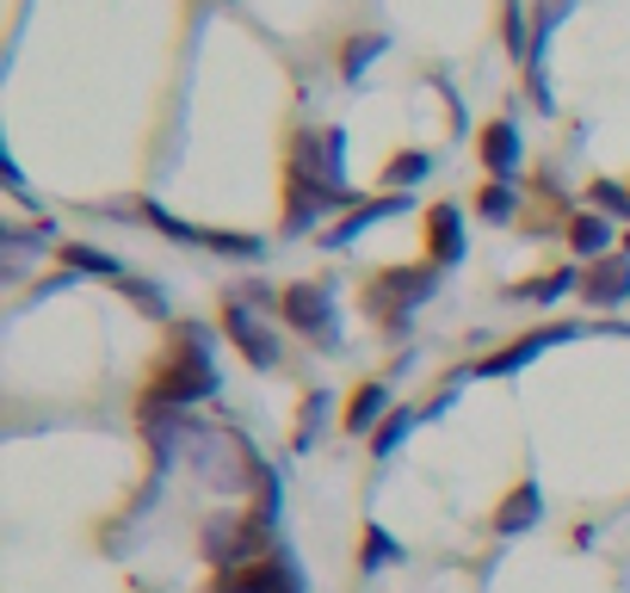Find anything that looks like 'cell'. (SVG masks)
I'll list each match as a JSON object with an SVG mask.
<instances>
[{
  "label": "cell",
  "mask_w": 630,
  "mask_h": 593,
  "mask_svg": "<svg viewBox=\"0 0 630 593\" xmlns=\"http://www.w3.org/2000/svg\"><path fill=\"white\" fill-rule=\"evenodd\" d=\"M537 519H544V495H537V483H513V495L495 507V531L501 538H520V531H532Z\"/></svg>",
  "instance_id": "8992f818"
},
{
  "label": "cell",
  "mask_w": 630,
  "mask_h": 593,
  "mask_svg": "<svg viewBox=\"0 0 630 593\" xmlns=\"http://www.w3.org/2000/svg\"><path fill=\"white\" fill-rule=\"evenodd\" d=\"M482 161H489L495 180H513V168H520V130H513V125H489V130H482Z\"/></svg>",
  "instance_id": "30bf717a"
},
{
  "label": "cell",
  "mask_w": 630,
  "mask_h": 593,
  "mask_svg": "<svg viewBox=\"0 0 630 593\" xmlns=\"http://www.w3.org/2000/svg\"><path fill=\"white\" fill-rule=\"evenodd\" d=\"M426 272L421 266H402V272H378V291H371V310L383 315V322H402V315L414 310V303H426Z\"/></svg>",
  "instance_id": "277c9868"
},
{
  "label": "cell",
  "mask_w": 630,
  "mask_h": 593,
  "mask_svg": "<svg viewBox=\"0 0 630 593\" xmlns=\"http://www.w3.org/2000/svg\"><path fill=\"white\" fill-rule=\"evenodd\" d=\"M409 427H414V414H409V408H395L390 421L378 427V439H371V452H378V457H390L395 445H402V439H409Z\"/></svg>",
  "instance_id": "9a60e30c"
},
{
  "label": "cell",
  "mask_w": 630,
  "mask_h": 593,
  "mask_svg": "<svg viewBox=\"0 0 630 593\" xmlns=\"http://www.w3.org/2000/svg\"><path fill=\"white\" fill-rule=\"evenodd\" d=\"M587 303H594V310H612V303H624L630 296V260H612V254H606V260H594L587 266Z\"/></svg>",
  "instance_id": "ba28073f"
},
{
  "label": "cell",
  "mask_w": 630,
  "mask_h": 593,
  "mask_svg": "<svg viewBox=\"0 0 630 593\" xmlns=\"http://www.w3.org/2000/svg\"><path fill=\"white\" fill-rule=\"evenodd\" d=\"M421 173H426V155H402V161H390L383 180H390V186H409V180H421Z\"/></svg>",
  "instance_id": "44dd1931"
},
{
  "label": "cell",
  "mask_w": 630,
  "mask_h": 593,
  "mask_svg": "<svg viewBox=\"0 0 630 593\" xmlns=\"http://www.w3.org/2000/svg\"><path fill=\"white\" fill-rule=\"evenodd\" d=\"M118 284H124V291H130V303H142V310L155 315V322H161V315H167V303H161V296L149 291V284H142V279H118Z\"/></svg>",
  "instance_id": "7402d4cb"
},
{
  "label": "cell",
  "mask_w": 630,
  "mask_h": 593,
  "mask_svg": "<svg viewBox=\"0 0 630 593\" xmlns=\"http://www.w3.org/2000/svg\"><path fill=\"white\" fill-rule=\"evenodd\" d=\"M63 260L75 266V272H99V279H124L111 254H99V248H80V241H68V248H63Z\"/></svg>",
  "instance_id": "5bb4252c"
},
{
  "label": "cell",
  "mask_w": 630,
  "mask_h": 593,
  "mask_svg": "<svg viewBox=\"0 0 630 593\" xmlns=\"http://www.w3.org/2000/svg\"><path fill=\"white\" fill-rule=\"evenodd\" d=\"M383 562H402V550L390 545L383 526H365V569H383Z\"/></svg>",
  "instance_id": "e0dca14e"
},
{
  "label": "cell",
  "mask_w": 630,
  "mask_h": 593,
  "mask_svg": "<svg viewBox=\"0 0 630 593\" xmlns=\"http://www.w3.org/2000/svg\"><path fill=\"white\" fill-rule=\"evenodd\" d=\"M568 241H575V254H587V260H606L612 223H606V217H575V223H568Z\"/></svg>",
  "instance_id": "4fadbf2b"
},
{
  "label": "cell",
  "mask_w": 630,
  "mask_h": 593,
  "mask_svg": "<svg viewBox=\"0 0 630 593\" xmlns=\"http://www.w3.org/2000/svg\"><path fill=\"white\" fill-rule=\"evenodd\" d=\"M507 50H513V56H525V19H520V7H507Z\"/></svg>",
  "instance_id": "cb8c5ba5"
},
{
  "label": "cell",
  "mask_w": 630,
  "mask_h": 593,
  "mask_svg": "<svg viewBox=\"0 0 630 593\" xmlns=\"http://www.w3.org/2000/svg\"><path fill=\"white\" fill-rule=\"evenodd\" d=\"M390 211H402V198H371V204H359V211H352L334 235H322V241H328V248H347V241H359V229H371V223L390 217Z\"/></svg>",
  "instance_id": "8fae6325"
},
{
  "label": "cell",
  "mask_w": 630,
  "mask_h": 593,
  "mask_svg": "<svg viewBox=\"0 0 630 593\" xmlns=\"http://www.w3.org/2000/svg\"><path fill=\"white\" fill-rule=\"evenodd\" d=\"M210 593H297V575L284 557H253V562H236L210 581Z\"/></svg>",
  "instance_id": "3957f363"
},
{
  "label": "cell",
  "mask_w": 630,
  "mask_h": 593,
  "mask_svg": "<svg viewBox=\"0 0 630 593\" xmlns=\"http://www.w3.org/2000/svg\"><path fill=\"white\" fill-rule=\"evenodd\" d=\"M222 328H229V341L241 346V359H248L253 371H272V365H279V346H272V334L260 328V322H253L241 303H229V310H222Z\"/></svg>",
  "instance_id": "5b68a950"
},
{
  "label": "cell",
  "mask_w": 630,
  "mask_h": 593,
  "mask_svg": "<svg viewBox=\"0 0 630 593\" xmlns=\"http://www.w3.org/2000/svg\"><path fill=\"white\" fill-rule=\"evenodd\" d=\"M476 211H482V217H489V223H507V217H513V186H507V180H495V186H482V198H476Z\"/></svg>",
  "instance_id": "2e32d148"
},
{
  "label": "cell",
  "mask_w": 630,
  "mask_h": 593,
  "mask_svg": "<svg viewBox=\"0 0 630 593\" xmlns=\"http://www.w3.org/2000/svg\"><path fill=\"white\" fill-rule=\"evenodd\" d=\"M383 408H390V390H383V384H365L347 402V433H371V421H378Z\"/></svg>",
  "instance_id": "7c38bea8"
},
{
  "label": "cell",
  "mask_w": 630,
  "mask_h": 593,
  "mask_svg": "<svg viewBox=\"0 0 630 593\" xmlns=\"http://www.w3.org/2000/svg\"><path fill=\"white\" fill-rule=\"evenodd\" d=\"M575 284V272H551V279H532V284H520V296H532V303H556V296Z\"/></svg>",
  "instance_id": "d6986e66"
},
{
  "label": "cell",
  "mask_w": 630,
  "mask_h": 593,
  "mask_svg": "<svg viewBox=\"0 0 630 593\" xmlns=\"http://www.w3.org/2000/svg\"><path fill=\"white\" fill-rule=\"evenodd\" d=\"M210 390H217V365H210V328L186 322V328H174V346H167V353H161V365L149 371L137 408H142V421H161V414H174V408L198 402V396H210Z\"/></svg>",
  "instance_id": "6da1fadb"
},
{
  "label": "cell",
  "mask_w": 630,
  "mask_h": 593,
  "mask_svg": "<svg viewBox=\"0 0 630 593\" xmlns=\"http://www.w3.org/2000/svg\"><path fill=\"white\" fill-rule=\"evenodd\" d=\"M568 334H575V328H537V334H525L520 346H507V353H495V359L482 365V371H489V377H507V371H520L525 359H537V353H544V346L568 341Z\"/></svg>",
  "instance_id": "9c48e42d"
},
{
  "label": "cell",
  "mask_w": 630,
  "mask_h": 593,
  "mask_svg": "<svg viewBox=\"0 0 630 593\" xmlns=\"http://www.w3.org/2000/svg\"><path fill=\"white\" fill-rule=\"evenodd\" d=\"M383 50V37H359V44L347 50V56H340V68H347V80H359L365 68H371V56H378Z\"/></svg>",
  "instance_id": "ffe728a7"
},
{
  "label": "cell",
  "mask_w": 630,
  "mask_h": 593,
  "mask_svg": "<svg viewBox=\"0 0 630 593\" xmlns=\"http://www.w3.org/2000/svg\"><path fill=\"white\" fill-rule=\"evenodd\" d=\"M279 310H284V322L297 334H315L322 346H334V296H328V284H291V291L279 296Z\"/></svg>",
  "instance_id": "7a4b0ae2"
},
{
  "label": "cell",
  "mask_w": 630,
  "mask_h": 593,
  "mask_svg": "<svg viewBox=\"0 0 630 593\" xmlns=\"http://www.w3.org/2000/svg\"><path fill=\"white\" fill-rule=\"evenodd\" d=\"M322 408H328V396L315 390L309 402H303V421H297V445H309V439H315V421H322Z\"/></svg>",
  "instance_id": "603a6c76"
},
{
  "label": "cell",
  "mask_w": 630,
  "mask_h": 593,
  "mask_svg": "<svg viewBox=\"0 0 630 593\" xmlns=\"http://www.w3.org/2000/svg\"><path fill=\"white\" fill-rule=\"evenodd\" d=\"M426 248H433L439 266L464 260V217H457V204H433L426 211Z\"/></svg>",
  "instance_id": "52a82bcc"
},
{
  "label": "cell",
  "mask_w": 630,
  "mask_h": 593,
  "mask_svg": "<svg viewBox=\"0 0 630 593\" xmlns=\"http://www.w3.org/2000/svg\"><path fill=\"white\" fill-rule=\"evenodd\" d=\"M594 198L606 204V211H630V192H618L612 180H599V186H594Z\"/></svg>",
  "instance_id": "d4e9b609"
},
{
  "label": "cell",
  "mask_w": 630,
  "mask_h": 593,
  "mask_svg": "<svg viewBox=\"0 0 630 593\" xmlns=\"http://www.w3.org/2000/svg\"><path fill=\"white\" fill-rule=\"evenodd\" d=\"M205 248L229 254V260H253V254H260V241H253V235H222V229H205Z\"/></svg>",
  "instance_id": "ac0fdd59"
}]
</instances>
